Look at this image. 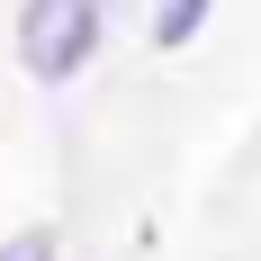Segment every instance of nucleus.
I'll use <instances>...</instances> for the list:
<instances>
[{
  "mask_svg": "<svg viewBox=\"0 0 261 261\" xmlns=\"http://www.w3.org/2000/svg\"><path fill=\"white\" fill-rule=\"evenodd\" d=\"M0 261H54V234H45V225H27V234L0 243Z\"/></svg>",
  "mask_w": 261,
  "mask_h": 261,
  "instance_id": "obj_3",
  "label": "nucleus"
},
{
  "mask_svg": "<svg viewBox=\"0 0 261 261\" xmlns=\"http://www.w3.org/2000/svg\"><path fill=\"white\" fill-rule=\"evenodd\" d=\"M216 0H153V45H189L198 27H207Z\"/></svg>",
  "mask_w": 261,
  "mask_h": 261,
  "instance_id": "obj_2",
  "label": "nucleus"
},
{
  "mask_svg": "<svg viewBox=\"0 0 261 261\" xmlns=\"http://www.w3.org/2000/svg\"><path fill=\"white\" fill-rule=\"evenodd\" d=\"M99 45V0H27L18 9V63L36 81H72Z\"/></svg>",
  "mask_w": 261,
  "mask_h": 261,
  "instance_id": "obj_1",
  "label": "nucleus"
}]
</instances>
